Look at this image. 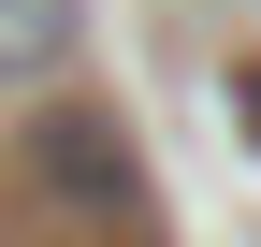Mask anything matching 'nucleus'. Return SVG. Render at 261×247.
<instances>
[{
	"mask_svg": "<svg viewBox=\"0 0 261 247\" xmlns=\"http://www.w3.org/2000/svg\"><path fill=\"white\" fill-rule=\"evenodd\" d=\"M29 175H44V189H73L87 218H130V204H145V160H130L116 116H87V102H58L44 131H29Z\"/></svg>",
	"mask_w": 261,
	"mask_h": 247,
	"instance_id": "1",
	"label": "nucleus"
},
{
	"mask_svg": "<svg viewBox=\"0 0 261 247\" xmlns=\"http://www.w3.org/2000/svg\"><path fill=\"white\" fill-rule=\"evenodd\" d=\"M87 29V0H0V73H58Z\"/></svg>",
	"mask_w": 261,
	"mask_h": 247,
	"instance_id": "2",
	"label": "nucleus"
}]
</instances>
